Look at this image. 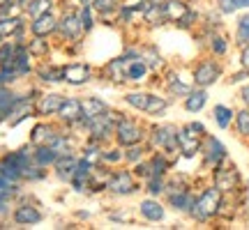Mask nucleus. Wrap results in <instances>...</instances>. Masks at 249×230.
<instances>
[{"mask_svg": "<svg viewBox=\"0 0 249 230\" xmlns=\"http://www.w3.org/2000/svg\"><path fill=\"white\" fill-rule=\"evenodd\" d=\"M148 145H150V150L164 152L166 157L173 159V164H178L180 161L178 124H173V122H152V124H148Z\"/></svg>", "mask_w": 249, "mask_h": 230, "instance_id": "1", "label": "nucleus"}, {"mask_svg": "<svg viewBox=\"0 0 249 230\" xmlns=\"http://www.w3.org/2000/svg\"><path fill=\"white\" fill-rule=\"evenodd\" d=\"M224 194L214 184H205L201 191H196V200L192 212L187 214L192 221L196 223H210L219 219V210H222Z\"/></svg>", "mask_w": 249, "mask_h": 230, "instance_id": "2", "label": "nucleus"}, {"mask_svg": "<svg viewBox=\"0 0 249 230\" xmlns=\"http://www.w3.org/2000/svg\"><path fill=\"white\" fill-rule=\"evenodd\" d=\"M35 164L33 161V145L26 143L17 150H9L0 154V175L7 177L9 182H21L23 184V170Z\"/></svg>", "mask_w": 249, "mask_h": 230, "instance_id": "3", "label": "nucleus"}, {"mask_svg": "<svg viewBox=\"0 0 249 230\" xmlns=\"http://www.w3.org/2000/svg\"><path fill=\"white\" fill-rule=\"evenodd\" d=\"M123 115H124L123 111L108 108L107 113L97 115V117H92V120H88V122L83 124L81 136H83V138H90V141H97V143H102V145H108V143H113L116 124Z\"/></svg>", "mask_w": 249, "mask_h": 230, "instance_id": "4", "label": "nucleus"}, {"mask_svg": "<svg viewBox=\"0 0 249 230\" xmlns=\"http://www.w3.org/2000/svg\"><path fill=\"white\" fill-rule=\"evenodd\" d=\"M141 189H143V182L134 175L132 166L123 164V166H116V168L111 170L108 182H107V194L111 198H132Z\"/></svg>", "mask_w": 249, "mask_h": 230, "instance_id": "5", "label": "nucleus"}, {"mask_svg": "<svg viewBox=\"0 0 249 230\" xmlns=\"http://www.w3.org/2000/svg\"><path fill=\"white\" fill-rule=\"evenodd\" d=\"M9 219L14 221L17 228H30V226H39V223H44L46 214L44 210L35 203V198L26 191H21L17 196V200H14V207H12V212H9Z\"/></svg>", "mask_w": 249, "mask_h": 230, "instance_id": "6", "label": "nucleus"}, {"mask_svg": "<svg viewBox=\"0 0 249 230\" xmlns=\"http://www.w3.org/2000/svg\"><path fill=\"white\" fill-rule=\"evenodd\" d=\"M113 143L120 145V148L148 143V124L143 122V120H139V117H134V115H123L116 124Z\"/></svg>", "mask_w": 249, "mask_h": 230, "instance_id": "7", "label": "nucleus"}, {"mask_svg": "<svg viewBox=\"0 0 249 230\" xmlns=\"http://www.w3.org/2000/svg\"><path fill=\"white\" fill-rule=\"evenodd\" d=\"M208 133L203 122L198 120H192L187 124H180L178 127V148H180V159H187L192 161L198 157L201 152V141L203 136Z\"/></svg>", "mask_w": 249, "mask_h": 230, "instance_id": "8", "label": "nucleus"}, {"mask_svg": "<svg viewBox=\"0 0 249 230\" xmlns=\"http://www.w3.org/2000/svg\"><path fill=\"white\" fill-rule=\"evenodd\" d=\"M97 76V67L88 60H71L62 65V85L67 88H86Z\"/></svg>", "mask_w": 249, "mask_h": 230, "instance_id": "9", "label": "nucleus"}, {"mask_svg": "<svg viewBox=\"0 0 249 230\" xmlns=\"http://www.w3.org/2000/svg\"><path fill=\"white\" fill-rule=\"evenodd\" d=\"M224 76V65L219 58H214V55H208V58H201V60L196 62L194 67H192V81H194L196 88H213L217 85Z\"/></svg>", "mask_w": 249, "mask_h": 230, "instance_id": "10", "label": "nucleus"}, {"mask_svg": "<svg viewBox=\"0 0 249 230\" xmlns=\"http://www.w3.org/2000/svg\"><path fill=\"white\" fill-rule=\"evenodd\" d=\"M210 184H214L224 196H226V194L240 191L242 184H245V180H242L240 168L229 159V161H224L222 166H217V168L210 170Z\"/></svg>", "mask_w": 249, "mask_h": 230, "instance_id": "11", "label": "nucleus"}, {"mask_svg": "<svg viewBox=\"0 0 249 230\" xmlns=\"http://www.w3.org/2000/svg\"><path fill=\"white\" fill-rule=\"evenodd\" d=\"M201 164H203L205 170H213L217 166H222L224 161H229V150L214 133H205L203 141H201Z\"/></svg>", "mask_w": 249, "mask_h": 230, "instance_id": "12", "label": "nucleus"}, {"mask_svg": "<svg viewBox=\"0 0 249 230\" xmlns=\"http://www.w3.org/2000/svg\"><path fill=\"white\" fill-rule=\"evenodd\" d=\"M55 122L60 124L62 129L76 131L79 124L83 122V99L74 97V95H65V101H62L60 111L55 115Z\"/></svg>", "mask_w": 249, "mask_h": 230, "instance_id": "13", "label": "nucleus"}, {"mask_svg": "<svg viewBox=\"0 0 249 230\" xmlns=\"http://www.w3.org/2000/svg\"><path fill=\"white\" fill-rule=\"evenodd\" d=\"M127 65H129V60H127L123 53L116 55V58H108L97 69V76L104 81V83H108V85L123 88V85L129 83V79H127Z\"/></svg>", "mask_w": 249, "mask_h": 230, "instance_id": "14", "label": "nucleus"}, {"mask_svg": "<svg viewBox=\"0 0 249 230\" xmlns=\"http://www.w3.org/2000/svg\"><path fill=\"white\" fill-rule=\"evenodd\" d=\"M161 85H164V90H166V95L171 99H185L189 95V90L194 88L192 71L185 74V71H180V69H164Z\"/></svg>", "mask_w": 249, "mask_h": 230, "instance_id": "15", "label": "nucleus"}, {"mask_svg": "<svg viewBox=\"0 0 249 230\" xmlns=\"http://www.w3.org/2000/svg\"><path fill=\"white\" fill-rule=\"evenodd\" d=\"M30 30H28V16L23 12L9 14V16H0V37L2 39H17V42H26Z\"/></svg>", "mask_w": 249, "mask_h": 230, "instance_id": "16", "label": "nucleus"}, {"mask_svg": "<svg viewBox=\"0 0 249 230\" xmlns=\"http://www.w3.org/2000/svg\"><path fill=\"white\" fill-rule=\"evenodd\" d=\"M33 79L39 88H55L62 85V65L53 62L51 58L46 60H37L35 71H33Z\"/></svg>", "mask_w": 249, "mask_h": 230, "instance_id": "17", "label": "nucleus"}, {"mask_svg": "<svg viewBox=\"0 0 249 230\" xmlns=\"http://www.w3.org/2000/svg\"><path fill=\"white\" fill-rule=\"evenodd\" d=\"M92 173H95V164L79 154V159H76V166H74V173H71V177H70V184H67V186L71 189V194H76V196H88Z\"/></svg>", "mask_w": 249, "mask_h": 230, "instance_id": "18", "label": "nucleus"}, {"mask_svg": "<svg viewBox=\"0 0 249 230\" xmlns=\"http://www.w3.org/2000/svg\"><path fill=\"white\" fill-rule=\"evenodd\" d=\"M60 131H62V127L55 120H42V117H37V122L28 131V143L33 148H37V145H51L58 138Z\"/></svg>", "mask_w": 249, "mask_h": 230, "instance_id": "19", "label": "nucleus"}, {"mask_svg": "<svg viewBox=\"0 0 249 230\" xmlns=\"http://www.w3.org/2000/svg\"><path fill=\"white\" fill-rule=\"evenodd\" d=\"M62 101H65V95L58 92V90L39 92V97L35 99V120L37 117H42V120H55Z\"/></svg>", "mask_w": 249, "mask_h": 230, "instance_id": "20", "label": "nucleus"}, {"mask_svg": "<svg viewBox=\"0 0 249 230\" xmlns=\"http://www.w3.org/2000/svg\"><path fill=\"white\" fill-rule=\"evenodd\" d=\"M28 30L30 35L37 37H55V30H58V9H51V12H44L35 18H28Z\"/></svg>", "mask_w": 249, "mask_h": 230, "instance_id": "21", "label": "nucleus"}, {"mask_svg": "<svg viewBox=\"0 0 249 230\" xmlns=\"http://www.w3.org/2000/svg\"><path fill=\"white\" fill-rule=\"evenodd\" d=\"M139 216L145 223H161L166 219V203H161L155 196H145L139 203Z\"/></svg>", "mask_w": 249, "mask_h": 230, "instance_id": "22", "label": "nucleus"}, {"mask_svg": "<svg viewBox=\"0 0 249 230\" xmlns=\"http://www.w3.org/2000/svg\"><path fill=\"white\" fill-rule=\"evenodd\" d=\"M194 200H196L194 186L182 189V191H171V194H164V203H166V207H171L173 212H178V214H189L192 212Z\"/></svg>", "mask_w": 249, "mask_h": 230, "instance_id": "23", "label": "nucleus"}, {"mask_svg": "<svg viewBox=\"0 0 249 230\" xmlns=\"http://www.w3.org/2000/svg\"><path fill=\"white\" fill-rule=\"evenodd\" d=\"M76 159H79V152H60L58 154V159H55V164L51 166V173H53V177L60 182V184H70V177L71 173H74V166H76Z\"/></svg>", "mask_w": 249, "mask_h": 230, "instance_id": "24", "label": "nucleus"}, {"mask_svg": "<svg viewBox=\"0 0 249 230\" xmlns=\"http://www.w3.org/2000/svg\"><path fill=\"white\" fill-rule=\"evenodd\" d=\"M83 99V122L79 124V129H76V133L83 131V124L88 122V120H92V117H97V115L102 113H107L108 108V101L107 99H102L97 97V95H90V97H81Z\"/></svg>", "mask_w": 249, "mask_h": 230, "instance_id": "25", "label": "nucleus"}, {"mask_svg": "<svg viewBox=\"0 0 249 230\" xmlns=\"http://www.w3.org/2000/svg\"><path fill=\"white\" fill-rule=\"evenodd\" d=\"M150 95L152 90H143V88H134V90H127L123 95V104L127 108H132L134 113H145L148 108V101H150Z\"/></svg>", "mask_w": 249, "mask_h": 230, "instance_id": "26", "label": "nucleus"}, {"mask_svg": "<svg viewBox=\"0 0 249 230\" xmlns=\"http://www.w3.org/2000/svg\"><path fill=\"white\" fill-rule=\"evenodd\" d=\"M118 7H120V0H92V9L97 14L99 23L104 26H116Z\"/></svg>", "mask_w": 249, "mask_h": 230, "instance_id": "27", "label": "nucleus"}, {"mask_svg": "<svg viewBox=\"0 0 249 230\" xmlns=\"http://www.w3.org/2000/svg\"><path fill=\"white\" fill-rule=\"evenodd\" d=\"M208 99H210L208 90H205V88H196V85H194V88L189 90V95L182 99V108H185L187 113L198 115L205 106H208Z\"/></svg>", "mask_w": 249, "mask_h": 230, "instance_id": "28", "label": "nucleus"}, {"mask_svg": "<svg viewBox=\"0 0 249 230\" xmlns=\"http://www.w3.org/2000/svg\"><path fill=\"white\" fill-rule=\"evenodd\" d=\"M26 46H28V51L33 53L35 60H46V58H51V53H53V42H51V37L28 35Z\"/></svg>", "mask_w": 249, "mask_h": 230, "instance_id": "29", "label": "nucleus"}, {"mask_svg": "<svg viewBox=\"0 0 249 230\" xmlns=\"http://www.w3.org/2000/svg\"><path fill=\"white\" fill-rule=\"evenodd\" d=\"M205 49H208V53L214 55V58H226L229 51H231V39H229V35H226L224 30H214L213 35L208 37Z\"/></svg>", "mask_w": 249, "mask_h": 230, "instance_id": "30", "label": "nucleus"}, {"mask_svg": "<svg viewBox=\"0 0 249 230\" xmlns=\"http://www.w3.org/2000/svg\"><path fill=\"white\" fill-rule=\"evenodd\" d=\"M141 55L143 60L148 62V67L152 69V74H160V71L166 69V62H164V55L157 49V44L152 42H141Z\"/></svg>", "mask_w": 249, "mask_h": 230, "instance_id": "31", "label": "nucleus"}, {"mask_svg": "<svg viewBox=\"0 0 249 230\" xmlns=\"http://www.w3.org/2000/svg\"><path fill=\"white\" fill-rule=\"evenodd\" d=\"M152 76V69L148 67V62L141 58H134V60H129V65H127V79H129V83H134V85H143L145 81Z\"/></svg>", "mask_w": 249, "mask_h": 230, "instance_id": "32", "label": "nucleus"}, {"mask_svg": "<svg viewBox=\"0 0 249 230\" xmlns=\"http://www.w3.org/2000/svg\"><path fill=\"white\" fill-rule=\"evenodd\" d=\"M192 7V0H166L164 2V9H166V21L171 26H176L180 18L185 16Z\"/></svg>", "mask_w": 249, "mask_h": 230, "instance_id": "33", "label": "nucleus"}, {"mask_svg": "<svg viewBox=\"0 0 249 230\" xmlns=\"http://www.w3.org/2000/svg\"><path fill=\"white\" fill-rule=\"evenodd\" d=\"M58 154L60 152L55 150L53 145H37L33 148V161H35L37 166H44V168H51L58 159Z\"/></svg>", "mask_w": 249, "mask_h": 230, "instance_id": "34", "label": "nucleus"}, {"mask_svg": "<svg viewBox=\"0 0 249 230\" xmlns=\"http://www.w3.org/2000/svg\"><path fill=\"white\" fill-rule=\"evenodd\" d=\"M233 117H235V111L231 106H226V104H217L213 106V122L217 124V129H231L233 127Z\"/></svg>", "mask_w": 249, "mask_h": 230, "instance_id": "35", "label": "nucleus"}, {"mask_svg": "<svg viewBox=\"0 0 249 230\" xmlns=\"http://www.w3.org/2000/svg\"><path fill=\"white\" fill-rule=\"evenodd\" d=\"M102 164H107V166H111V168L123 166L124 164V148L116 145V143L104 145V150H102Z\"/></svg>", "mask_w": 249, "mask_h": 230, "instance_id": "36", "label": "nucleus"}, {"mask_svg": "<svg viewBox=\"0 0 249 230\" xmlns=\"http://www.w3.org/2000/svg\"><path fill=\"white\" fill-rule=\"evenodd\" d=\"M102 150H104V145L97 141H90V138H83L81 141V148H79V154L81 157H86L88 161H92L95 166L102 164Z\"/></svg>", "mask_w": 249, "mask_h": 230, "instance_id": "37", "label": "nucleus"}, {"mask_svg": "<svg viewBox=\"0 0 249 230\" xmlns=\"http://www.w3.org/2000/svg\"><path fill=\"white\" fill-rule=\"evenodd\" d=\"M51 9H58V0H28L26 7H23V14L28 18H35L44 12H51Z\"/></svg>", "mask_w": 249, "mask_h": 230, "instance_id": "38", "label": "nucleus"}, {"mask_svg": "<svg viewBox=\"0 0 249 230\" xmlns=\"http://www.w3.org/2000/svg\"><path fill=\"white\" fill-rule=\"evenodd\" d=\"M49 175H51V168L30 164V166L23 170V184H42V182L49 180Z\"/></svg>", "mask_w": 249, "mask_h": 230, "instance_id": "39", "label": "nucleus"}, {"mask_svg": "<svg viewBox=\"0 0 249 230\" xmlns=\"http://www.w3.org/2000/svg\"><path fill=\"white\" fill-rule=\"evenodd\" d=\"M79 18H81V26H83V33H86V37H88L90 33H95V28H97L99 18H97V14H95L92 5H79Z\"/></svg>", "mask_w": 249, "mask_h": 230, "instance_id": "40", "label": "nucleus"}, {"mask_svg": "<svg viewBox=\"0 0 249 230\" xmlns=\"http://www.w3.org/2000/svg\"><path fill=\"white\" fill-rule=\"evenodd\" d=\"M150 152L152 150H150V145H148V143L129 145V148H124V164H127V166H134V164H139L141 159H145Z\"/></svg>", "mask_w": 249, "mask_h": 230, "instance_id": "41", "label": "nucleus"}, {"mask_svg": "<svg viewBox=\"0 0 249 230\" xmlns=\"http://www.w3.org/2000/svg\"><path fill=\"white\" fill-rule=\"evenodd\" d=\"M233 129L240 136L242 141H249V108L242 106L240 111H235V117H233Z\"/></svg>", "mask_w": 249, "mask_h": 230, "instance_id": "42", "label": "nucleus"}, {"mask_svg": "<svg viewBox=\"0 0 249 230\" xmlns=\"http://www.w3.org/2000/svg\"><path fill=\"white\" fill-rule=\"evenodd\" d=\"M233 42H235L238 49L249 44V14H240V16H238V21H235V33H233Z\"/></svg>", "mask_w": 249, "mask_h": 230, "instance_id": "43", "label": "nucleus"}, {"mask_svg": "<svg viewBox=\"0 0 249 230\" xmlns=\"http://www.w3.org/2000/svg\"><path fill=\"white\" fill-rule=\"evenodd\" d=\"M143 191H145L148 196L161 198L164 191H166V177L164 175H150L145 182H143Z\"/></svg>", "mask_w": 249, "mask_h": 230, "instance_id": "44", "label": "nucleus"}, {"mask_svg": "<svg viewBox=\"0 0 249 230\" xmlns=\"http://www.w3.org/2000/svg\"><path fill=\"white\" fill-rule=\"evenodd\" d=\"M17 49H18L17 39H5V42H0V67H7V65L14 62Z\"/></svg>", "mask_w": 249, "mask_h": 230, "instance_id": "45", "label": "nucleus"}, {"mask_svg": "<svg viewBox=\"0 0 249 230\" xmlns=\"http://www.w3.org/2000/svg\"><path fill=\"white\" fill-rule=\"evenodd\" d=\"M18 97H21V90H14L7 99H2V101H0V127L9 122V115H12L14 106H17Z\"/></svg>", "mask_w": 249, "mask_h": 230, "instance_id": "46", "label": "nucleus"}, {"mask_svg": "<svg viewBox=\"0 0 249 230\" xmlns=\"http://www.w3.org/2000/svg\"><path fill=\"white\" fill-rule=\"evenodd\" d=\"M23 186L26 184H21V182H9L7 177L0 175V194L9 196V198H14V200H17V196L23 191Z\"/></svg>", "mask_w": 249, "mask_h": 230, "instance_id": "47", "label": "nucleus"}, {"mask_svg": "<svg viewBox=\"0 0 249 230\" xmlns=\"http://www.w3.org/2000/svg\"><path fill=\"white\" fill-rule=\"evenodd\" d=\"M214 9H217L222 16H233L235 12H240L235 0H214Z\"/></svg>", "mask_w": 249, "mask_h": 230, "instance_id": "48", "label": "nucleus"}, {"mask_svg": "<svg viewBox=\"0 0 249 230\" xmlns=\"http://www.w3.org/2000/svg\"><path fill=\"white\" fill-rule=\"evenodd\" d=\"M132 170H134V175L139 177L141 182H145V180H148V177L152 175V170H150V159L145 157V159H141L139 164H134Z\"/></svg>", "mask_w": 249, "mask_h": 230, "instance_id": "49", "label": "nucleus"}, {"mask_svg": "<svg viewBox=\"0 0 249 230\" xmlns=\"http://www.w3.org/2000/svg\"><path fill=\"white\" fill-rule=\"evenodd\" d=\"M247 79H249V69L240 67L238 71H233L231 76H229V85H240V83H245Z\"/></svg>", "mask_w": 249, "mask_h": 230, "instance_id": "50", "label": "nucleus"}, {"mask_svg": "<svg viewBox=\"0 0 249 230\" xmlns=\"http://www.w3.org/2000/svg\"><path fill=\"white\" fill-rule=\"evenodd\" d=\"M107 219L108 221H113V223H132V216H129L127 212H108Z\"/></svg>", "mask_w": 249, "mask_h": 230, "instance_id": "51", "label": "nucleus"}, {"mask_svg": "<svg viewBox=\"0 0 249 230\" xmlns=\"http://www.w3.org/2000/svg\"><path fill=\"white\" fill-rule=\"evenodd\" d=\"M240 67H245V69H249V44L240 46Z\"/></svg>", "mask_w": 249, "mask_h": 230, "instance_id": "52", "label": "nucleus"}, {"mask_svg": "<svg viewBox=\"0 0 249 230\" xmlns=\"http://www.w3.org/2000/svg\"><path fill=\"white\" fill-rule=\"evenodd\" d=\"M238 99H240L242 106L249 108V83H245V85L240 88V92H238Z\"/></svg>", "mask_w": 249, "mask_h": 230, "instance_id": "53", "label": "nucleus"}, {"mask_svg": "<svg viewBox=\"0 0 249 230\" xmlns=\"http://www.w3.org/2000/svg\"><path fill=\"white\" fill-rule=\"evenodd\" d=\"M235 2H238L240 9H249V0H235Z\"/></svg>", "mask_w": 249, "mask_h": 230, "instance_id": "54", "label": "nucleus"}, {"mask_svg": "<svg viewBox=\"0 0 249 230\" xmlns=\"http://www.w3.org/2000/svg\"><path fill=\"white\" fill-rule=\"evenodd\" d=\"M76 216H79V219H90L92 214H90V212H83V210H81V212H76Z\"/></svg>", "mask_w": 249, "mask_h": 230, "instance_id": "55", "label": "nucleus"}, {"mask_svg": "<svg viewBox=\"0 0 249 230\" xmlns=\"http://www.w3.org/2000/svg\"><path fill=\"white\" fill-rule=\"evenodd\" d=\"M12 2H14V5H18V7L23 9V7H26V2H28V0H12Z\"/></svg>", "mask_w": 249, "mask_h": 230, "instance_id": "56", "label": "nucleus"}, {"mask_svg": "<svg viewBox=\"0 0 249 230\" xmlns=\"http://www.w3.org/2000/svg\"><path fill=\"white\" fill-rule=\"evenodd\" d=\"M9 2H12V0H0V9H2V7H7Z\"/></svg>", "mask_w": 249, "mask_h": 230, "instance_id": "57", "label": "nucleus"}, {"mask_svg": "<svg viewBox=\"0 0 249 230\" xmlns=\"http://www.w3.org/2000/svg\"><path fill=\"white\" fill-rule=\"evenodd\" d=\"M79 5H92V0H76Z\"/></svg>", "mask_w": 249, "mask_h": 230, "instance_id": "58", "label": "nucleus"}, {"mask_svg": "<svg viewBox=\"0 0 249 230\" xmlns=\"http://www.w3.org/2000/svg\"><path fill=\"white\" fill-rule=\"evenodd\" d=\"M0 42H5V39H2V37H0Z\"/></svg>", "mask_w": 249, "mask_h": 230, "instance_id": "59", "label": "nucleus"}]
</instances>
